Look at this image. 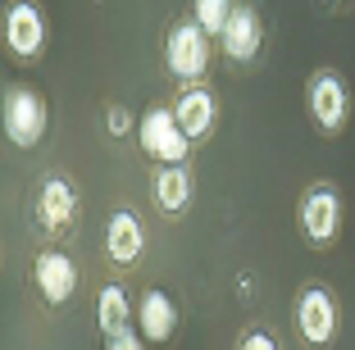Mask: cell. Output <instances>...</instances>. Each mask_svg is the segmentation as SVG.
<instances>
[{"mask_svg": "<svg viewBox=\"0 0 355 350\" xmlns=\"http://www.w3.org/2000/svg\"><path fill=\"white\" fill-rule=\"evenodd\" d=\"M137 146H141V155L155 159L159 168L182 164L191 155V137L182 132V123H178V114L168 110V105H150V110L137 119Z\"/></svg>", "mask_w": 355, "mask_h": 350, "instance_id": "1", "label": "cell"}, {"mask_svg": "<svg viewBox=\"0 0 355 350\" xmlns=\"http://www.w3.org/2000/svg\"><path fill=\"white\" fill-rule=\"evenodd\" d=\"M46 119H51V110L32 87H10L5 91V137H10V146L32 150L46 137Z\"/></svg>", "mask_w": 355, "mask_h": 350, "instance_id": "2", "label": "cell"}, {"mask_svg": "<svg viewBox=\"0 0 355 350\" xmlns=\"http://www.w3.org/2000/svg\"><path fill=\"white\" fill-rule=\"evenodd\" d=\"M296 223H301V232H305V241H310L314 250H324V246H333V237H337V227H342V196H337L333 186H310L301 196V214H296Z\"/></svg>", "mask_w": 355, "mask_h": 350, "instance_id": "3", "label": "cell"}, {"mask_svg": "<svg viewBox=\"0 0 355 350\" xmlns=\"http://www.w3.org/2000/svg\"><path fill=\"white\" fill-rule=\"evenodd\" d=\"M164 60H168V73L182 78V82H196L200 73L209 69V37L196 28V23H178L164 42Z\"/></svg>", "mask_w": 355, "mask_h": 350, "instance_id": "4", "label": "cell"}, {"mask_svg": "<svg viewBox=\"0 0 355 350\" xmlns=\"http://www.w3.org/2000/svg\"><path fill=\"white\" fill-rule=\"evenodd\" d=\"M5 46L19 60H37L46 51V19L32 0H14L5 10Z\"/></svg>", "mask_w": 355, "mask_h": 350, "instance_id": "5", "label": "cell"}, {"mask_svg": "<svg viewBox=\"0 0 355 350\" xmlns=\"http://www.w3.org/2000/svg\"><path fill=\"white\" fill-rule=\"evenodd\" d=\"M37 227L42 232H51V237H60V232H69L78 218V191L69 177H46L42 191H37Z\"/></svg>", "mask_w": 355, "mask_h": 350, "instance_id": "6", "label": "cell"}, {"mask_svg": "<svg viewBox=\"0 0 355 350\" xmlns=\"http://www.w3.org/2000/svg\"><path fill=\"white\" fill-rule=\"evenodd\" d=\"M310 114L324 132H342L346 119H351V91L337 73H314L310 82Z\"/></svg>", "mask_w": 355, "mask_h": 350, "instance_id": "7", "label": "cell"}, {"mask_svg": "<svg viewBox=\"0 0 355 350\" xmlns=\"http://www.w3.org/2000/svg\"><path fill=\"white\" fill-rule=\"evenodd\" d=\"M296 332H301L310 346H328L337 337V305L324 287H305L296 300Z\"/></svg>", "mask_w": 355, "mask_h": 350, "instance_id": "8", "label": "cell"}, {"mask_svg": "<svg viewBox=\"0 0 355 350\" xmlns=\"http://www.w3.org/2000/svg\"><path fill=\"white\" fill-rule=\"evenodd\" d=\"M32 278H37V291H42L46 305H64L78 291V264L64 250H42L32 259Z\"/></svg>", "mask_w": 355, "mask_h": 350, "instance_id": "9", "label": "cell"}, {"mask_svg": "<svg viewBox=\"0 0 355 350\" xmlns=\"http://www.w3.org/2000/svg\"><path fill=\"white\" fill-rule=\"evenodd\" d=\"M141 250H146V227H141V218H137L132 209H114L110 223H105V255L128 268V264L141 259Z\"/></svg>", "mask_w": 355, "mask_h": 350, "instance_id": "10", "label": "cell"}, {"mask_svg": "<svg viewBox=\"0 0 355 350\" xmlns=\"http://www.w3.org/2000/svg\"><path fill=\"white\" fill-rule=\"evenodd\" d=\"M219 42H223V55H228V60H237V64L255 60V55H260V46H264V23H260V14H255L251 5H237Z\"/></svg>", "mask_w": 355, "mask_h": 350, "instance_id": "11", "label": "cell"}, {"mask_svg": "<svg viewBox=\"0 0 355 350\" xmlns=\"http://www.w3.org/2000/svg\"><path fill=\"white\" fill-rule=\"evenodd\" d=\"M173 328H178V305L168 300V291L150 287L141 296V305H137V332L146 341H155V346H164L173 337Z\"/></svg>", "mask_w": 355, "mask_h": 350, "instance_id": "12", "label": "cell"}, {"mask_svg": "<svg viewBox=\"0 0 355 350\" xmlns=\"http://www.w3.org/2000/svg\"><path fill=\"white\" fill-rule=\"evenodd\" d=\"M173 114H178V123H182V132H187L191 141H200V137L214 132L219 105H214V96H209L205 87H187V91L173 100Z\"/></svg>", "mask_w": 355, "mask_h": 350, "instance_id": "13", "label": "cell"}, {"mask_svg": "<svg viewBox=\"0 0 355 350\" xmlns=\"http://www.w3.org/2000/svg\"><path fill=\"white\" fill-rule=\"evenodd\" d=\"M150 200H155V209H164V214H182L187 200H191V173L182 164L155 168V177H150Z\"/></svg>", "mask_w": 355, "mask_h": 350, "instance_id": "14", "label": "cell"}, {"mask_svg": "<svg viewBox=\"0 0 355 350\" xmlns=\"http://www.w3.org/2000/svg\"><path fill=\"white\" fill-rule=\"evenodd\" d=\"M132 300H128V291L119 287V282H110V287H101V296H96V323H101L105 337H119V332H128V323H132Z\"/></svg>", "mask_w": 355, "mask_h": 350, "instance_id": "15", "label": "cell"}, {"mask_svg": "<svg viewBox=\"0 0 355 350\" xmlns=\"http://www.w3.org/2000/svg\"><path fill=\"white\" fill-rule=\"evenodd\" d=\"M232 0H196V28L205 32V37H223V28H228V19H232Z\"/></svg>", "mask_w": 355, "mask_h": 350, "instance_id": "16", "label": "cell"}, {"mask_svg": "<svg viewBox=\"0 0 355 350\" xmlns=\"http://www.w3.org/2000/svg\"><path fill=\"white\" fill-rule=\"evenodd\" d=\"M105 128H110V137H128V132H137L132 114H128L123 105H110V110H105Z\"/></svg>", "mask_w": 355, "mask_h": 350, "instance_id": "17", "label": "cell"}, {"mask_svg": "<svg viewBox=\"0 0 355 350\" xmlns=\"http://www.w3.org/2000/svg\"><path fill=\"white\" fill-rule=\"evenodd\" d=\"M105 350H146V337L141 332H119V337H105Z\"/></svg>", "mask_w": 355, "mask_h": 350, "instance_id": "18", "label": "cell"}, {"mask_svg": "<svg viewBox=\"0 0 355 350\" xmlns=\"http://www.w3.org/2000/svg\"><path fill=\"white\" fill-rule=\"evenodd\" d=\"M241 350H278V346H273L269 332H246V337H241Z\"/></svg>", "mask_w": 355, "mask_h": 350, "instance_id": "19", "label": "cell"}, {"mask_svg": "<svg viewBox=\"0 0 355 350\" xmlns=\"http://www.w3.org/2000/svg\"><path fill=\"white\" fill-rule=\"evenodd\" d=\"M337 5H346V0H337Z\"/></svg>", "mask_w": 355, "mask_h": 350, "instance_id": "20", "label": "cell"}]
</instances>
